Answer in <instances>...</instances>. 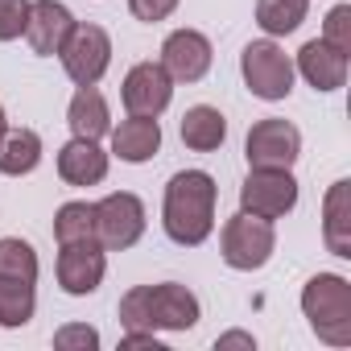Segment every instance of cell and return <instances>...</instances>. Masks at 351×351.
<instances>
[{
	"mask_svg": "<svg viewBox=\"0 0 351 351\" xmlns=\"http://www.w3.org/2000/svg\"><path fill=\"white\" fill-rule=\"evenodd\" d=\"M199 318H203V306L186 285H178V281L149 285V322H153V330H195Z\"/></svg>",
	"mask_w": 351,
	"mask_h": 351,
	"instance_id": "cell-13",
	"label": "cell"
},
{
	"mask_svg": "<svg viewBox=\"0 0 351 351\" xmlns=\"http://www.w3.org/2000/svg\"><path fill=\"white\" fill-rule=\"evenodd\" d=\"M120 99H124L128 116H153L157 120L173 99V79L165 75L161 62H136L120 83Z\"/></svg>",
	"mask_w": 351,
	"mask_h": 351,
	"instance_id": "cell-11",
	"label": "cell"
},
{
	"mask_svg": "<svg viewBox=\"0 0 351 351\" xmlns=\"http://www.w3.org/2000/svg\"><path fill=\"white\" fill-rule=\"evenodd\" d=\"M62 58V71L75 87H95L108 66H112V38L104 25H91V21H75L66 46L58 50Z\"/></svg>",
	"mask_w": 351,
	"mask_h": 351,
	"instance_id": "cell-5",
	"label": "cell"
},
{
	"mask_svg": "<svg viewBox=\"0 0 351 351\" xmlns=\"http://www.w3.org/2000/svg\"><path fill=\"white\" fill-rule=\"evenodd\" d=\"M124 347H153V351H161V343H157V330H124V339H120Z\"/></svg>",
	"mask_w": 351,
	"mask_h": 351,
	"instance_id": "cell-31",
	"label": "cell"
},
{
	"mask_svg": "<svg viewBox=\"0 0 351 351\" xmlns=\"http://www.w3.org/2000/svg\"><path fill=\"white\" fill-rule=\"evenodd\" d=\"M25 21H29V0H0V42L25 38Z\"/></svg>",
	"mask_w": 351,
	"mask_h": 351,
	"instance_id": "cell-28",
	"label": "cell"
},
{
	"mask_svg": "<svg viewBox=\"0 0 351 351\" xmlns=\"http://www.w3.org/2000/svg\"><path fill=\"white\" fill-rule=\"evenodd\" d=\"M302 314L318 343L351 347V281L339 273H318L302 285Z\"/></svg>",
	"mask_w": 351,
	"mask_h": 351,
	"instance_id": "cell-2",
	"label": "cell"
},
{
	"mask_svg": "<svg viewBox=\"0 0 351 351\" xmlns=\"http://www.w3.org/2000/svg\"><path fill=\"white\" fill-rule=\"evenodd\" d=\"M9 128V116H5V108H0V132H5Z\"/></svg>",
	"mask_w": 351,
	"mask_h": 351,
	"instance_id": "cell-32",
	"label": "cell"
},
{
	"mask_svg": "<svg viewBox=\"0 0 351 351\" xmlns=\"http://www.w3.org/2000/svg\"><path fill=\"white\" fill-rule=\"evenodd\" d=\"M178 132H182V145H186V149H195V153H215V149L228 141V120H223L219 108L195 104V108H186Z\"/></svg>",
	"mask_w": 351,
	"mask_h": 351,
	"instance_id": "cell-20",
	"label": "cell"
},
{
	"mask_svg": "<svg viewBox=\"0 0 351 351\" xmlns=\"http://www.w3.org/2000/svg\"><path fill=\"white\" fill-rule=\"evenodd\" d=\"M322 42H330L335 50L351 54V5H335L322 21Z\"/></svg>",
	"mask_w": 351,
	"mask_h": 351,
	"instance_id": "cell-26",
	"label": "cell"
},
{
	"mask_svg": "<svg viewBox=\"0 0 351 351\" xmlns=\"http://www.w3.org/2000/svg\"><path fill=\"white\" fill-rule=\"evenodd\" d=\"M54 240L58 244L99 240L95 236V203H62L58 215H54Z\"/></svg>",
	"mask_w": 351,
	"mask_h": 351,
	"instance_id": "cell-23",
	"label": "cell"
},
{
	"mask_svg": "<svg viewBox=\"0 0 351 351\" xmlns=\"http://www.w3.org/2000/svg\"><path fill=\"white\" fill-rule=\"evenodd\" d=\"M149 228V215H145V203L132 195V191H112L95 203V236L108 252H124L132 248Z\"/></svg>",
	"mask_w": 351,
	"mask_h": 351,
	"instance_id": "cell-7",
	"label": "cell"
},
{
	"mask_svg": "<svg viewBox=\"0 0 351 351\" xmlns=\"http://www.w3.org/2000/svg\"><path fill=\"white\" fill-rule=\"evenodd\" d=\"M310 13V0H256V25L265 38H289L302 29Z\"/></svg>",
	"mask_w": 351,
	"mask_h": 351,
	"instance_id": "cell-22",
	"label": "cell"
},
{
	"mask_svg": "<svg viewBox=\"0 0 351 351\" xmlns=\"http://www.w3.org/2000/svg\"><path fill=\"white\" fill-rule=\"evenodd\" d=\"M244 157H248V169H293L302 157L298 124H289L281 116L256 120L244 136Z\"/></svg>",
	"mask_w": 351,
	"mask_h": 351,
	"instance_id": "cell-6",
	"label": "cell"
},
{
	"mask_svg": "<svg viewBox=\"0 0 351 351\" xmlns=\"http://www.w3.org/2000/svg\"><path fill=\"white\" fill-rule=\"evenodd\" d=\"M42 265L29 240L21 236H0V277H21V281H38Z\"/></svg>",
	"mask_w": 351,
	"mask_h": 351,
	"instance_id": "cell-24",
	"label": "cell"
},
{
	"mask_svg": "<svg viewBox=\"0 0 351 351\" xmlns=\"http://www.w3.org/2000/svg\"><path fill=\"white\" fill-rule=\"evenodd\" d=\"M240 75H244V87L265 99V104H281L289 99L293 91V58L277 46V38H261V42H248L244 54H240Z\"/></svg>",
	"mask_w": 351,
	"mask_h": 351,
	"instance_id": "cell-3",
	"label": "cell"
},
{
	"mask_svg": "<svg viewBox=\"0 0 351 351\" xmlns=\"http://www.w3.org/2000/svg\"><path fill=\"white\" fill-rule=\"evenodd\" d=\"M215 347H219V351H228V347H244V351H256V339H252L248 330H228V335H219V339H215Z\"/></svg>",
	"mask_w": 351,
	"mask_h": 351,
	"instance_id": "cell-30",
	"label": "cell"
},
{
	"mask_svg": "<svg viewBox=\"0 0 351 351\" xmlns=\"http://www.w3.org/2000/svg\"><path fill=\"white\" fill-rule=\"evenodd\" d=\"M219 252H223V265L236 269V273H256L273 261L277 252V232L269 219L261 215H248V211H236L223 232H219Z\"/></svg>",
	"mask_w": 351,
	"mask_h": 351,
	"instance_id": "cell-4",
	"label": "cell"
},
{
	"mask_svg": "<svg viewBox=\"0 0 351 351\" xmlns=\"http://www.w3.org/2000/svg\"><path fill=\"white\" fill-rule=\"evenodd\" d=\"M75 29V13L62 0H29V21H25V42L42 58H58Z\"/></svg>",
	"mask_w": 351,
	"mask_h": 351,
	"instance_id": "cell-12",
	"label": "cell"
},
{
	"mask_svg": "<svg viewBox=\"0 0 351 351\" xmlns=\"http://www.w3.org/2000/svg\"><path fill=\"white\" fill-rule=\"evenodd\" d=\"M120 326L124 330H153V322H149V285H136L120 298Z\"/></svg>",
	"mask_w": 351,
	"mask_h": 351,
	"instance_id": "cell-25",
	"label": "cell"
},
{
	"mask_svg": "<svg viewBox=\"0 0 351 351\" xmlns=\"http://www.w3.org/2000/svg\"><path fill=\"white\" fill-rule=\"evenodd\" d=\"M293 207H298V178H293V169H248V178L240 186V211L277 223Z\"/></svg>",
	"mask_w": 351,
	"mask_h": 351,
	"instance_id": "cell-8",
	"label": "cell"
},
{
	"mask_svg": "<svg viewBox=\"0 0 351 351\" xmlns=\"http://www.w3.org/2000/svg\"><path fill=\"white\" fill-rule=\"evenodd\" d=\"M58 285L71 298H87L104 285L108 273V248L99 240H79V244H58Z\"/></svg>",
	"mask_w": 351,
	"mask_h": 351,
	"instance_id": "cell-9",
	"label": "cell"
},
{
	"mask_svg": "<svg viewBox=\"0 0 351 351\" xmlns=\"http://www.w3.org/2000/svg\"><path fill=\"white\" fill-rule=\"evenodd\" d=\"M178 5H182V0H128V13L136 21H145V25H157V21L178 13Z\"/></svg>",
	"mask_w": 351,
	"mask_h": 351,
	"instance_id": "cell-29",
	"label": "cell"
},
{
	"mask_svg": "<svg viewBox=\"0 0 351 351\" xmlns=\"http://www.w3.org/2000/svg\"><path fill=\"white\" fill-rule=\"evenodd\" d=\"M293 71L314 87V91H339L343 83H347V71H351V54H343V50H335L330 42H322V38H314V42H306L302 50H298V62H293Z\"/></svg>",
	"mask_w": 351,
	"mask_h": 351,
	"instance_id": "cell-14",
	"label": "cell"
},
{
	"mask_svg": "<svg viewBox=\"0 0 351 351\" xmlns=\"http://www.w3.org/2000/svg\"><path fill=\"white\" fill-rule=\"evenodd\" d=\"M58 178L66 186H99L108 178V153L99 141L87 136H71L58 149Z\"/></svg>",
	"mask_w": 351,
	"mask_h": 351,
	"instance_id": "cell-15",
	"label": "cell"
},
{
	"mask_svg": "<svg viewBox=\"0 0 351 351\" xmlns=\"http://www.w3.org/2000/svg\"><path fill=\"white\" fill-rule=\"evenodd\" d=\"M165 75L173 83H199L207 79L211 62H215V50H211V38L199 34V29H173L165 42H161V58Z\"/></svg>",
	"mask_w": 351,
	"mask_h": 351,
	"instance_id": "cell-10",
	"label": "cell"
},
{
	"mask_svg": "<svg viewBox=\"0 0 351 351\" xmlns=\"http://www.w3.org/2000/svg\"><path fill=\"white\" fill-rule=\"evenodd\" d=\"M54 347L58 351H95L99 347V330L87 322H66L54 330Z\"/></svg>",
	"mask_w": 351,
	"mask_h": 351,
	"instance_id": "cell-27",
	"label": "cell"
},
{
	"mask_svg": "<svg viewBox=\"0 0 351 351\" xmlns=\"http://www.w3.org/2000/svg\"><path fill=\"white\" fill-rule=\"evenodd\" d=\"M34 310H38V281L0 277V326L17 330L34 318Z\"/></svg>",
	"mask_w": 351,
	"mask_h": 351,
	"instance_id": "cell-21",
	"label": "cell"
},
{
	"mask_svg": "<svg viewBox=\"0 0 351 351\" xmlns=\"http://www.w3.org/2000/svg\"><path fill=\"white\" fill-rule=\"evenodd\" d=\"M66 124H71V136H87V141H104L112 132V112H108V99L95 87H79L71 95V108H66Z\"/></svg>",
	"mask_w": 351,
	"mask_h": 351,
	"instance_id": "cell-18",
	"label": "cell"
},
{
	"mask_svg": "<svg viewBox=\"0 0 351 351\" xmlns=\"http://www.w3.org/2000/svg\"><path fill=\"white\" fill-rule=\"evenodd\" d=\"M322 244L330 256L351 261V182L347 178L330 182L322 199Z\"/></svg>",
	"mask_w": 351,
	"mask_h": 351,
	"instance_id": "cell-17",
	"label": "cell"
},
{
	"mask_svg": "<svg viewBox=\"0 0 351 351\" xmlns=\"http://www.w3.org/2000/svg\"><path fill=\"white\" fill-rule=\"evenodd\" d=\"M112 153L128 165H145L161 153V124L153 116H128L120 124H112Z\"/></svg>",
	"mask_w": 351,
	"mask_h": 351,
	"instance_id": "cell-16",
	"label": "cell"
},
{
	"mask_svg": "<svg viewBox=\"0 0 351 351\" xmlns=\"http://www.w3.org/2000/svg\"><path fill=\"white\" fill-rule=\"evenodd\" d=\"M215 199L219 186L207 169H178L165 182L161 199V228L178 248H199L215 232Z\"/></svg>",
	"mask_w": 351,
	"mask_h": 351,
	"instance_id": "cell-1",
	"label": "cell"
},
{
	"mask_svg": "<svg viewBox=\"0 0 351 351\" xmlns=\"http://www.w3.org/2000/svg\"><path fill=\"white\" fill-rule=\"evenodd\" d=\"M42 165V136L34 128H5L0 132V173L25 178Z\"/></svg>",
	"mask_w": 351,
	"mask_h": 351,
	"instance_id": "cell-19",
	"label": "cell"
}]
</instances>
